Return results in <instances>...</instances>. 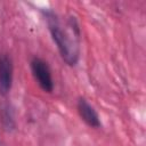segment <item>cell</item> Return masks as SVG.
<instances>
[{"mask_svg":"<svg viewBox=\"0 0 146 146\" xmlns=\"http://www.w3.org/2000/svg\"><path fill=\"white\" fill-rule=\"evenodd\" d=\"M42 14L62 59L68 66H75L80 57V27L76 19L74 17H70L67 21V29H65L58 15L52 9H42Z\"/></svg>","mask_w":146,"mask_h":146,"instance_id":"6da1fadb","label":"cell"},{"mask_svg":"<svg viewBox=\"0 0 146 146\" xmlns=\"http://www.w3.org/2000/svg\"><path fill=\"white\" fill-rule=\"evenodd\" d=\"M30 67L35 82L44 92H52L55 88L54 78L49 64L41 57L34 56L30 62Z\"/></svg>","mask_w":146,"mask_h":146,"instance_id":"7a4b0ae2","label":"cell"},{"mask_svg":"<svg viewBox=\"0 0 146 146\" xmlns=\"http://www.w3.org/2000/svg\"><path fill=\"white\" fill-rule=\"evenodd\" d=\"M14 80V64L13 59L7 52L0 54V95L7 96L13 87Z\"/></svg>","mask_w":146,"mask_h":146,"instance_id":"3957f363","label":"cell"},{"mask_svg":"<svg viewBox=\"0 0 146 146\" xmlns=\"http://www.w3.org/2000/svg\"><path fill=\"white\" fill-rule=\"evenodd\" d=\"M76 110L80 115V117L83 120V122L89 125L90 128L98 129L102 127V121L98 112L96 108L84 98V97H79L76 102Z\"/></svg>","mask_w":146,"mask_h":146,"instance_id":"277c9868","label":"cell"},{"mask_svg":"<svg viewBox=\"0 0 146 146\" xmlns=\"http://www.w3.org/2000/svg\"><path fill=\"white\" fill-rule=\"evenodd\" d=\"M1 121L3 124V128L7 131H13L16 128V121H15V116H14V111L10 107V105H5L2 108V114H1Z\"/></svg>","mask_w":146,"mask_h":146,"instance_id":"5b68a950","label":"cell"}]
</instances>
